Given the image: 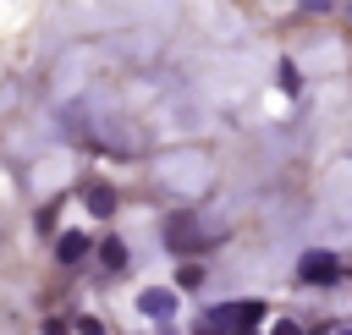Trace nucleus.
Wrapping results in <instances>:
<instances>
[{
    "label": "nucleus",
    "instance_id": "nucleus-6",
    "mask_svg": "<svg viewBox=\"0 0 352 335\" xmlns=\"http://www.w3.org/2000/svg\"><path fill=\"white\" fill-rule=\"evenodd\" d=\"M99 264H104V269H126V247H121L116 236H110V242H99Z\"/></svg>",
    "mask_w": 352,
    "mask_h": 335
},
{
    "label": "nucleus",
    "instance_id": "nucleus-3",
    "mask_svg": "<svg viewBox=\"0 0 352 335\" xmlns=\"http://www.w3.org/2000/svg\"><path fill=\"white\" fill-rule=\"evenodd\" d=\"M88 247H94V242H88L82 231H60V236H55V253H60V264H82V258H88Z\"/></svg>",
    "mask_w": 352,
    "mask_h": 335
},
{
    "label": "nucleus",
    "instance_id": "nucleus-5",
    "mask_svg": "<svg viewBox=\"0 0 352 335\" xmlns=\"http://www.w3.org/2000/svg\"><path fill=\"white\" fill-rule=\"evenodd\" d=\"M82 203H88V214H99V220H110V214H116V192H110V187H88V198H82Z\"/></svg>",
    "mask_w": 352,
    "mask_h": 335
},
{
    "label": "nucleus",
    "instance_id": "nucleus-2",
    "mask_svg": "<svg viewBox=\"0 0 352 335\" xmlns=\"http://www.w3.org/2000/svg\"><path fill=\"white\" fill-rule=\"evenodd\" d=\"M297 275H302L308 286H336V280H341V258H330V253H302V258H297Z\"/></svg>",
    "mask_w": 352,
    "mask_h": 335
},
{
    "label": "nucleus",
    "instance_id": "nucleus-11",
    "mask_svg": "<svg viewBox=\"0 0 352 335\" xmlns=\"http://www.w3.org/2000/svg\"><path fill=\"white\" fill-rule=\"evenodd\" d=\"M336 335H352V330H336Z\"/></svg>",
    "mask_w": 352,
    "mask_h": 335
},
{
    "label": "nucleus",
    "instance_id": "nucleus-9",
    "mask_svg": "<svg viewBox=\"0 0 352 335\" xmlns=\"http://www.w3.org/2000/svg\"><path fill=\"white\" fill-rule=\"evenodd\" d=\"M270 335H308V330H302V324H292V319H280V324H275Z\"/></svg>",
    "mask_w": 352,
    "mask_h": 335
},
{
    "label": "nucleus",
    "instance_id": "nucleus-7",
    "mask_svg": "<svg viewBox=\"0 0 352 335\" xmlns=\"http://www.w3.org/2000/svg\"><path fill=\"white\" fill-rule=\"evenodd\" d=\"M176 280H182V286H204V269H198V264H187V269H182Z\"/></svg>",
    "mask_w": 352,
    "mask_h": 335
},
{
    "label": "nucleus",
    "instance_id": "nucleus-4",
    "mask_svg": "<svg viewBox=\"0 0 352 335\" xmlns=\"http://www.w3.org/2000/svg\"><path fill=\"white\" fill-rule=\"evenodd\" d=\"M138 313H148V319H165V313H176V291H165V286L143 291V297H138Z\"/></svg>",
    "mask_w": 352,
    "mask_h": 335
},
{
    "label": "nucleus",
    "instance_id": "nucleus-1",
    "mask_svg": "<svg viewBox=\"0 0 352 335\" xmlns=\"http://www.w3.org/2000/svg\"><path fill=\"white\" fill-rule=\"evenodd\" d=\"M209 324L214 330H253V324H264V302H226V308H214L209 313Z\"/></svg>",
    "mask_w": 352,
    "mask_h": 335
},
{
    "label": "nucleus",
    "instance_id": "nucleus-8",
    "mask_svg": "<svg viewBox=\"0 0 352 335\" xmlns=\"http://www.w3.org/2000/svg\"><path fill=\"white\" fill-rule=\"evenodd\" d=\"M77 335H104V324L99 319H77Z\"/></svg>",
    "mask_w": 352,
    "mask_h": 335
},
{
    "label": "nucleus",
    "instance_id": "nucleus-10",
    "mask_svg": "<svg viewBox=\"0 0 352 335\" xmlns=\"http://www.w3.org/2000/svg\"><path fill=\"white\" fill-rule=\"evenodd\" d=\"M44 335H72V324H60V319H50V324H44Z\"/></svg>",
    "mask_w": 352,
    "mask_h": 335
},
{
    "label": "nucleus",
    "instance_id": "nucleus-12",
    "mask_svg": "<svg viewBox=\"0 0 352 335\" xmlns=\"http://www.w3.org/2000/svg\"><path fill=\"white\" fill-rule=\"evenodd\" d=\"M248 335H253V330H248Z\"/></svg>",
    "mask_w": 352,
    "mask_h": 335
}]
</instances>
